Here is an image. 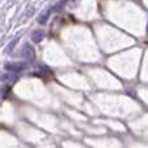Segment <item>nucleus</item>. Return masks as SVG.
Segmentation results:
<instances>
[{"instance_id": "obj_1", "label": "nucleus", "mask_w": 148, "mask_h": 148, "mask_svg": "<svg viewBox=\"0 0 148 148\" xmlns=\"http://www.w3.org/2000/svg\"><path fill=\"white\" fill-rule=\"evenodd\" d=\"M26 65L23 62H12V64H7L5 65V69L8 72H13V73H20L22 70H25Z\"/></svg>"}, {"instance_id": "obj_2", "label": "nucleus", "mask_w": 148, "mask_h": 148, "mask_svg": "<svg viewBox=\"0 0 148 148\" xmlns=\"http://www.w3.org/2000/svg\"><path fill=\"white\" fill-rule=\"evenodd\" d=\"M34 56H35V53H34L33 47H30V46H25V49H23V52H22V57H23V59L33 60V59H34Z\"/></svg>"}, {"instance_id": "obj_3", "label": "nucleus", "mask_w": 148, "mask_h": 148, "mask_svg": "<svg viewBox=\"0 0 148 148\" xmlns=\"http://www.w3.org/2000/svg\"><path fill=\"white\" fill-rule=\"evenodd\" d=\"M43 36H44V33L42 30H36V31H34L33 33V40L35 42V43H39V42L43 39Z\"/></svg>"}, {"instance_id": "obj_4", "label": "nucleus", "mask_w": 148, "mask_h": 148, "mask_svg": "<svg viewBox=\"0 0 148 148\" xmlns=\"http://www.w3.org/2000/svg\"><path fill=\"white\" fill-rule=\"evenodd\" d=\"M48 16H49V10H48V12H46V13H44V14H42L40 16V18H39V22H40V23H46V21H47V17H48Z\"/></svg>"}, {"instance_id": "obj_5", "label": "nucleus", "mask_w": 148, "mask_h": 148, "mask_svg": "<svg viewBox=\"0 0 148 148\" xmlns=\"http://www.w3.org/2000/svg\"><path fill=\"white\" fill-rule=\"evenodd\" d=\"M17 39H18V38L13 39V40L9 43V46L7 47V51H8V52H10V51H12V48H13V46H14V44H16V42H17Z\"/></svg>"}]
</instances>
